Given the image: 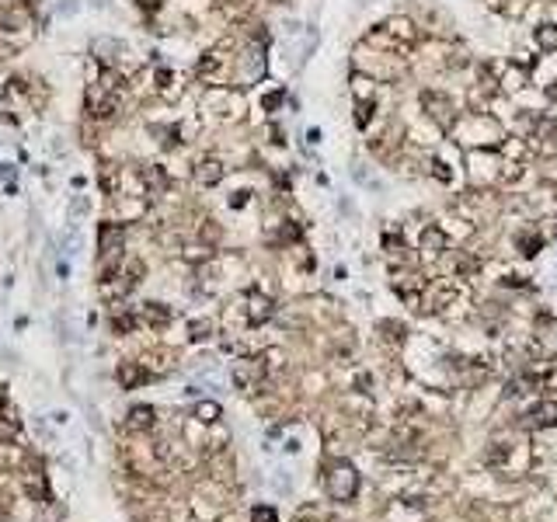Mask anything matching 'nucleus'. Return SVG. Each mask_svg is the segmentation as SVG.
<instances>
[{
    "label": "nucleus",
    "instance_id": "obj_1",
    "mask_svg": "<svg viewBox=\"0 0 557 522\" xmlns=\"http://www.w3.org/2000/svg\"><path fill=\"white\" fill-rule=\"evenodd\" d=\"M356 484H359V477H356V470L345 466V463L328 473V494H331L335 501H349V498L356 494Z\"/></svg>",
    "mask_w": 557,
    "mask_h": 522
},
{
    "label": "nucleus",
    "instance_id": "obj_20",
    "mask_svg": "<svg viewBox=\"0 0 557 522\" xmlns=\"http://www.w3.org/2000/svg\"><path fill=\"white\" fill-rule=\"evenodd\" d=\"M251 519H254V522H275V512H272V508H254Z\"/></svg>",
    "mask_w": 557,
    "mask_h": 522
},
{
    "label": "nucleus",
    "instance_id": "obj_10",
    "mask_svg": "<svg viewBox=\"0 0 557 522\" xmlns=\"http://www.w3.org/2000/svg\"><path fill=\"white\" fill-rule=\"evenodd\" d=\"M126 425H129L133 432H143V428H150V425H153V407H143V404H140V407H133Z\"/></svg>",
    "mask_w": 557,
    "mask_h": 522
},
{
    "label": "nucleus",
    "instance_id": "obj_4",
    "mask_svg": "<svg viewBox=\"0 0 557 522\" xmlns=\"http://www.w3.org/2000/svg\"><path fill=\"white\" fill-rule=\"evenodd\" d=\"M195 181H199L202 188H216V185L223 181V164H219V160H202V164L195 167Z\"/></svg>",
    "mask_w": 557,
    "mask_h": 522
},
{
    "label": "nucleus",
    "instance_id": "obj_22",
    "mask_svg": "<svg viewBox=\"0 0 557 522\" xmlns=\"http://www.w3.org/2000/svg\"><path fill=\"white\" fill-rule=\"evenodd\" d=\"M60 11H63V15H74V11H77V0H67V4H60Z\"/></svg>",
    "mask_w": 557,
    "mask_h": 522
},
{
    "label": "nucleus",
    "instance_id": "obj_16",
    "mask_svg": "<svg viewBox=\"0 0 557 522\" xmlns=\"http://www.w3.org/2000/svg\"><path fill=\"white\" fill-rule=\"evenodd\" d=\"M88 212V195H74V202H70V216L74 219H81Z\"/></svg>",
    "mask_w": 557,
    "mask_h": 522
},
{
    "label": "nucleus",
    "instance_id": "obj_8",
    "mask_svg": "<svg viewBox=\"0 0 557 522\" xmlns=\"http://www.w3.org/2000/svg\"><path fill=\"white\" fill-rule=\"evenodd\" d=\"M136 324H140V317H136V314L119 310V303H115V310H112V328H115L119 335H133V331H136Z\"/></svg>",
    "mask_w": 557,
    "mask_h": 522
},
{
    "label": "nucleus",
    "instance_id": "obj_3",
    "mask_svg": "<svg viewBox=\"0 0 557 522\" xmlns=\"http://www.w3.org/2000/svg\"><path fill=\"white\" fill-rule=\"evenodd\" d=\"M98 251L108 254V251H122V223H101L98 230Z\"/></svg>",
    "mask_w": 557,
    "mask_h": 522
},
{
    "label": "nucleus",
    "instance_id": "obj_13",
    "mask_svg": "<svg viewBox=\"0 0 557 522\" xmlns=\"http://www.w3.org/2000/svg\"><path fill=\"white\" fill-rule=\"evenodd\" d=\"M536 39H540V46H547V49H557V28H554V25H540Z\"/></svg>",
    "mask_w": 557,
    "mask_h": 522
},
{
    "label": "nucleus",
    "instance_id": "obj_9",
    "mask_svg": "<svg viewBox=\"0 0 557 522\" xmlns=\"http://www.w3.org/2000/svg\"><path fill=\"white\" fill-rule=\"evenodd\" d=\"M140 380H147V369H140L136 362H122V366H119V383H122L126 390H133Z\"/></svg>",
    "mask_w": 557,
    "mask_h": 522
},
{
    "label": "nucleus",
    "instance_id": "obj_5",
    "mask_svg": "<svg viewBox=\"0 0 557 522\" xmlns=\"http://www.w3.org/2000/svg\"><path fill=\"white\" fill-rule=\"evenodd\" d=\"M223 67H226V56H223V53H206V56L199 60V77H202V81H219Z\"/></svg>",
    "mask_w": 557,
    "mask_h": 522
},
{
    "label": "nucleus",
    "instance_id": "obj_18",
    "mask_svg": "<svg viewBox=\"0 0 557 522\" xmlns=\"http://www.w3.org/2000/svg\"><path fill=\"white\" fill-rule=\"evenodd\" d=\"M188 331H192V338H195V342H199V338H209V321H195Z\"/></svg>",
    "mask_w": 557,
    "mask_h": 522
},
{
    "label": "nucleus",
    "instance_id": "obj_6",
    "mask_svg": "<svg viewBox=\"0 0 557 522\" xmlns=\"http://www.w3.org/2000/svg\"><path fill=\"white\" fill-rule=\"evenodd\" d=\"M140 321H147L150 328H164V324L171 321V310H167L164 303H143V310H140Z\"/></svg>",
    "mask_w": 557,
    "mask_h": 522
},
{
    "label": "nucleus",
    "instance_id": "obj_14",
    "mask_svg": "<svg viewBox=\"0 0 557 522\" xmlns=\"http://www.w3.org/2000/svg\"><path fill=\"white\" fill-rule=\"evenodd\" d=\"M536 418H540V425H557V401H547V404L536 411Z\"/></svg>",
    "mask_w": 557,
    "mask_h": 522
},
{
    "label": "nucleus",
    "instance_id": "obj_12",
    "mask_svg": "<svg viewBox=\"0 0 557 522\" xmlns=\"http://www.w3.org/2000/svg\"><path fill=\"white\" fill-rule=\"evenodd\" d=\"M153 81H157V87H160L164 94H174V91H171V81H174V70H167V67H157V74H153Z\"/></svg>",
    "mask_w": 557,
    "mask_h": 522
},
{
    "label": "nucleus",
    "instance_id": "obj_7",
    "mask_svg": "<svg viewBox=\"0 0 557 522\" xmlns=\"http://www.w3.org/2000/svg\"><path fill=\"white\" fill-rule=\"evenodd\" d=\"M268 314H272V300H268V296L251 293V296H247V321H251V324H258V321H265Z\"/></svg>",
    "mask_w": 557,
    "mask_h": 522
},
{
    "label": "nucleus",
    "instance_id": "obj_23",
    "mask_svg": "<svg viewBox=\"0 0 557 522\" xmlns=\"http://www.w3.org/2000/svg\"><path fill=\"white\" fill-rule=\"evenodd\" d=\"M91 4H94V8H108V0H91Z\"/></svg>",
    "mask_w": 557,
    "mask_h": 522
},
{
    "label": "nucleus",
    "instance_id": "obj_19",
    "mask_svg": "<svg viewBox=\"0 0 557 522\" xmlns=\"http://www.w3.org/2000/svg\"><path fill=\"white\" fill-rule=\"evenodd\" d=\"M77 244H81V233H77V226H70V230H67V237H63V247H67V251H74Z\"/></svg>",
    "mask_w": 557,
    "mask_h": 522
},
{
    "label": "nucleus",
    "instance_id": "obj_17",
    "mask_svg": "<svg viewBox=\"0 0 557 522\" xmlns=\"http://www.w3.org/2000/svg\"><path fill=\"white\" fill-rule=\"evenodd\" d=\"M442 244H446V240H442V233H439V230H425V247H429V251H432V247L439 251Z\"/></svg>",
    "mask_w": 557,
    "mask_h": 522
},
{
    "label": "nucleus",
    "instance_id": "obj_2",
    "mask_svg": "<svg viewBox=\"0 0 557 522\" xmlns=\"http://www.w3.org/2000/svg\"><path fill=\"white\" fill-rule=\"evenodd\" d=\"M143 212H147L143 195H119V202H115V219L119 223H136Z\"/></svg>",
    "mask_w": 557,
    "mask_h": 522
},
{
    "label": "nucleus",
    "instance_id": "obj_15",
    "mask_svg": "<svg viewBox=\"0 0 557 522\" xmlns=\"http://www.w3.org/2000/svg\"><path fill=\"white\" fill-rule=\"evenodd\" d=\"M122 276H126L129 283H136V279L143 276V261H140V258H133V261H126V272H122Z\"/></svg>",
    "mask_w": 557,
    "mask_h": 522
},
{
    "label": "nucleus",
    "instance_id": "obj_11",
    "mask_svg": "<svg viewBox=\"0 0 557 522\" xmlns=\"http://www.w3.org/2000/svg\"><path fill=\"white\" fill-rule=\"evenodd\" d=\"M219 414H223V411H219V404H213V401H202V404L195 407V418H199V421H216Z\"/></svg>",
    "mask_w": 557,
    "mask_h": 522
},
{
    "label": "nucleus",
    "instance_id": "obj_21",
    "mask_svg": "<svg viewBox=\"0 0 557 522\" xmlns=\"http://www.w3.org/2000/svg\"><path fill=\"white\" fill-rule=\"evenodd\" d=\"M136 4H140L143 11H157V8H160V0H136Z\"/></svg>",
    "mask_w": 557,
    "mask_h": 522
}]
</instances>
